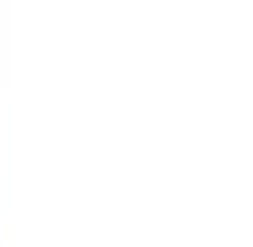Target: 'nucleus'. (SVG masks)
I'll return each mask as SVG.
<instances>
[]
</instances>
